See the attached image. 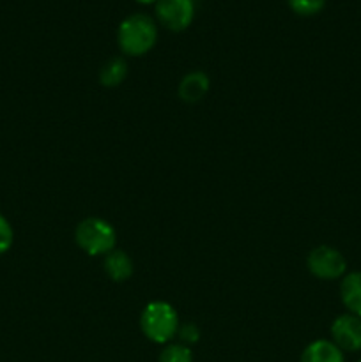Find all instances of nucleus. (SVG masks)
<instances>
[{
    "instance_id": "nucleus-1",
    "label": "nucleus",
    "mask_w": 361,
    "mask_h": 362,
    "mask_svg": "<svg viewBox=\"0 0 361 362\" xmlns=\"http://www.w3.org/2000/svg\"><path fill=\"white\" fill-rule=\"evenodd\" d=\"M158 41V27L149 14L137 13L127 16L117 30V42L124 55L142 57L151 52Z\"/></svg>"
},
{
    "instance_id": "nucleus-2",
    "label": "nucleus",
    "mask_w": 361,
    "mask_h": 362,
    "mask_svg": "<svg viewBox=\"0 0 361 362\" xmlns=\"http://www.w3.org/2000/svg\"><path fill=\"white\" fill-rule=\"evenodd\" d=\"M180 327L179 315L172 304L154 300L144 308L140 315V329L145 338L158 345H166L177 336Z\"/></svg>"
},
{
    "instance_id": "nucleus-3",
    "label": "nucleus",
    "mask_w": 361,
    "mask_h": 362,
    "mask_svg": "<svg viewBox=\"0 0 361 362\" xmlns=\"http://www.w3.org/2000/svg\"><path fill=\"white\" fill-rule=\"evenodd\" d=\"M74 240L88 257H105L115 250L117 233L106 219L87 218L78 223L74 230Z\"/></svg>"
},
{
    "instance_id": "nucleus-4",
    "label": "nucleus",
    "mask_w": 361,
    "mask_h": 362,
    "mask_svg": "<svg viewBox=\"0 0 361 362\" xmlns=\"http://www.w3.org/2000/svg\"><path fill=\"white\" fill-rule=\"evenodd\" d=\"M306 267L315 278L331 281V279H338L345 274L347 262L336 247L317 246L308 255Z\"/></svg>"
},
{
    "instance_id": "nucleus-5",
    "label": "nucleus",
    "mask_w": 361,
    "mask_h": 362,
    "mask_svg": "<svg viewBox=\"0 0 361 362\" xmlns=\"http://www.w3.org/2000/svg\"><path fill=\"white\" fill-rule=\"evenodd\" d=\"M154 11L159 23L172 32L186 30L195 18L193 0H158Z\"/></svg>"
},
{
    "instance_id": "nucleus-6",
    "label": "nucleus",
    "mask_w": 361,
    "mask_h": 362,
    "mask_svg": "<svg viewBox=\"0 0 361 362\" xmlns=\"http://www.w3.org/2000/svg\"><path fill=\"white\" fill-rule=\"evenodd\" d=\"M331 341L342 352L361 350V318L353 313L340 315L331 324Z\"/></svg>"
},
{
    "instance_id": "nucleus-7",
    "label": "nucleus",
    "mask_w": 361,
    "mask_h": 362,
    "mask_svg": "<svg viewBox=\"0 0 361 362\" xmlns=\"http://www.w3.org/2000/svg\"><path fill=\"white\" fill-rule=\"evenodd\" d=\"M209 87H211V81L204 71H191L180 80L177 92L184 103H198L205 98Z\"/></svg>"
},
{
    "instance_id": "nucleus-8",
    "label": "nucleus",
    "mask_w": 361,
    "mask_h": 362,
    "mask_svg": "<svg viewBox=\"0 0 361 362\" xmlns=\"http://www.w3.org/2000/svg\"><path fill=\"white\" fill-rule=\"evenodd\" d=\"M103 269H105V274L108 276L112 281L124 283L133 276V260H131L130 255L124 253V251L113 250L110 251L108 255H105Z\"/></svg>"
},
{
    "instance_id": "nucleus-9",
    "label": "nucleus",
    "mask_w": 361,
    "mask_h": 362,
    "mask_svg": "<svg viewBox=\"0 0 361 362\" xmlns=\"http://www.w3.org/2000/svg\"><path fill=\"white\" fill-rule=\"evenodd\" d=\"M299 362H345L343 352L329 339H315L301 354Z\"/></svg>"
},
{
    "instance_id": "nucleus-10",
    "label": "nucleus",
    "mask_w": 361,
    "mask_h": 362,
    "mask_svg": "<svg viewBox=\"0 0 361 362\" xmlns=\"http://www.w3.org/2000/svg\"><path fill=\"white\" fill-rule=\"evenodd\" d=\"M340 297L349 313L361 318V272H350L343 276L342 285H340Z\"/></svg>"
},
{
    "instance_id": "nucleus-11",
    "label": "nucleus",
    "mask_w": 361,
    "mask_h": 362,
    "mask_svg": "<svg viewBox=\"0 0 361 362\" xmlns=\"http://www.w3.org/2000/svg\"><path fill=\"white\" fill-rule=\"evenodd\" d=\"M127 76V64L126 60L120 59V57H113L110 59L105 66L99 71V81H101L103 87L113 88L119 87Z\"/></svg>"
},
{
    "instance_id": "nucleus-12",
    "label": "nucleus",
    "mask_w": 361,
    "mask_h": 362,
    "mask_svg": "<svg viewBox=\"0 0 361 362\" xmlns=\"http://www.w3.org/2000/svg\"><path fill=\"white\" fill-rule=\"evenodd\" d=\"M159 362H193V352L183 343H170L159 354Z\"/></svg>"
},
{
    "instance_id": "nucleus-13",
    "label": "nucleus",
    "mask_w": 361,
    "mask_h": 362,
    "mask_svg": "<svg viewBox=\"0 0 361 362\" xmlns=\"http://www.w3.org/2000/svg\"><path fill=\"white\" fill-rule=\"evenodd\" d=\"M290 9L299 16H315L326 6V0H287Z\"/></svg>"
},
{
    "instance_id": "nucleus-14",
    "label": "nucleus",
    "mask_w": 361,
    "mask_h": 362,
    "mask_svg": "<svg viewBox=\"0 0 361 362\" xmlns=\"http://www.w3.org/2000/svg\"><path fill=\"white\" fill-rule=\"evenodd\" d=\"M13 240H14L13 226H11V223L0 214V255L7 253V251L11 250Z\"/></svg>"
},
{
    "instance_id": "nucleus-15",
    "label": "nucleus",
    "mask_w": 361,
    "mask_h": 362,
    "mask_svg": "<svg viewBox=\"0 0 361 362\" xmlns=\"http://www.w3.org/2000/svg\"><path fill=\"white\" fill-rule=\"evenodd\" d=\"M177 336H179L180 343L186 346L193 345V343H197L198 339H200V329L197 327L195 324H183L179 327V332H177Z\"/></svg>"
},
{
    "instance_id": "nucleus-16",
    "label": "nucleus",
    "mask_w": 361,
    "mask_h": 362,
    "mask_svg": "<svg viewBox=\"0 0 361 362\" xmlns=\"http://www.w3.org/2000/svg\"><path fill=\"white\" fill-rule=\"evenodd\" d=\"M134 2H138V4H156L158 0H134Z\"/></svg>"
},
{
    "instance_id": "nucleus-17",
    "label": "nucleus",
    "mask_w": 361,
    "mask_h": 362,
    "mask_svg": "<svg viewBox=\"0 0 361 362\" xmlns=\"http://www.w3.org/2000/svg\"><path fill=\"white\" fill-rule=\"evenodd\" d=\"M357 362H361V361H357Z\"/></svg>"
}]
</instances>
